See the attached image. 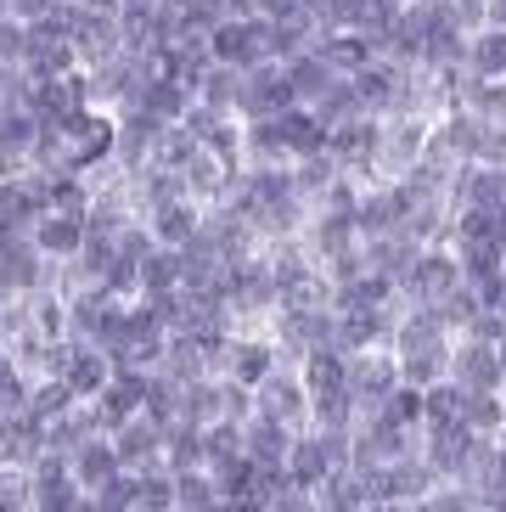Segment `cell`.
Masks as SVG:
<instances>
[{"label":"cell","instance_id":"cell-7","mask_svg":"<svg viewBox=\"0 0 506 512\" xmlns=\"http://www.w3.org/2000/svg\"><path fill=\"white\" fill-rule=\"evenodd\" d=\"M180 276H186V259H180V248H169V242H158V248L141 259V293H147V299H158V293H175Z\"/></svg>","mask_w":506,"mask_h":512},{"label":"cell","instance_id":"cell-8","mask_svg":"<svg viewBox=\"0 0 506 512\" xmlns=\"http://www.w3.org/2000/svg\"><path fill=\"white\" fill-rule=\"evenodd\" d=\"M119 445H102V439H85V445H74V479L85 484V490H102L113 473H119Z\"/></svg>","mask_w":506,"mask_h":512},{"label":"cell","instance_id":"cell-11","mask_svg":"<svg viewBox=\"0 0 506 512\" xmlns=\"http://www.w3.org/2000/svg\"><path fill=\"white\" fill-rule=\"evenodd\" d=\"M141 507H175V479L141 473Z\"/></svg>","mask_w":506,"mask_h":512},{"label":"cell","instance_id":"cell-12","mask_svg":"<svg viewBox=\"0 0 506 512\" xmlns=\"http://www.w3.org/2000/svg\"><path fill=\"white\" fill-rule=\"evenodd\" d=\"M490 29H506V0H490Z\"/></svg>","mask_w":506,"mask_h":512},{"label":"cell","instance_id":"cell-5","mask_svg":"<svg viewBox=\"0 0 506 512\" xmlns=\"http://www.w3.org/2000/svg\"><path fill=\"white\" fill-rule=\"evenodd\" d=\"M152 237L158 242H169V248H186V242L197 237V231H203V220H197V209L192 203H186V192L180 197H169V203H152Z\"/></svg>","mask_w":506,"mask_h":512},{"label":"cell","instance_id":"cell-10","mask_svg":"<svg viewBox=\"0 0 506 512\" xmlns=\"http://www.w3.org/2000/svg\"><path fill=\"white\" fill-rule=\"evenodd\" d=\"M467 68H473V74H490V79H506V29H484V34H478Z\"/></svg>","mask_w":506,"mask_h":512},{"label":"cell","instance_id":"cell-2","mask_svg":"<svg viewBox=\"0 0 506 512\" xmlns=\"http://www.w3.org/2000/svg\"><path fill=\"white\" fill-rule=\"evenodd\" d=\"M450 377H456L462 389H501V349L478 344V338L456 344L450 349Z\"/></svg>","mask_w":506,"mask_h":512},{"label":"cell","instance_id":"cell-6","mask_svg":"<svg viewBox=\"0 0 506 512\" xmlns=\"http://www.w3.org/2000/svg\"><path fill=\"white\" fill-rule=\"evenodd\" d=\"M287 473H293V484H304V490H321V484L332 479V456H327V445H321V434H298L293 439Z\"/></svg>","mask_w":506,"mask_h":512},{"label":"cell","instance_id":"cell-9","mask_svg":"<svg viewBox=\"0 0 506 512\" xmlns=\"http://www.w3.org/2000/svg\"><path fill=\"white\" fill-rule=\"evenodd\" d=\"M270 372H276V355H270V344H231V366H225V377H237V383L259 389Z\"/></svg>","mask_w":506,"mask_h":512},{"label":"cell","instance_id":"cell-3","mask_svg":"<svg viewBox=\"0 0 506 512\" xmlns=\"http://www.w3.org/2000/svg\"><path fill=\"white\" fill-rule=\"evenodd\" d=\"M253 406L270 411V417H282V422H298L304 411H310V389H304L298 372H270L265 383L253 389Z\"/></svg>","mask_w":506,"mask_h":512},{"label":"cell","instance_id":"cell-4","mask_svg":"<svg viewBox=\"0 0 506 512\" xmlns=\"http://www.w3.org/2000/svg\"><path fill=\"white\" fill-rule=\"evenodd\" d=\"M85 237H90V220H85V214L57 209V214H45V220H34V242H40L45 259H74L79 248H85Z\"/></svg>","mask_w":506,"mask_h":512},{"label":"cell","instance_id":"cell-1","mask_svg":"<svg viewBox=\"0 0 506 512\" xmlns=\"http://www.w3.org/2000/svg\"><path fill=\"white\" fill-rule=\"evenodd\" d=\"M462 282H467L462 254H445V248H422L417 265H411V276H405V287H411L422 304H439L445 293H456Z\"/></svg>","mask_w":506,"mask_h":512}]
</instances>
